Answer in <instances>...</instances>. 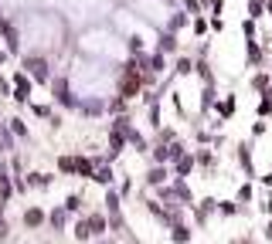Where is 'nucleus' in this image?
<instances>
[{
	"label": "nucleus",
	"mask_w": 272,
	"mask_h": 244,
	"mask_svg": "<svg viewBox=\"0 0 272 244\" xmlns=\"http://www.w3.org/2000/svg\"><path fill=\"white\" fill-rule=\"evenodd\" d=\"M24 71H27L31 82H38V85L51 82V71H48V61H45V58H24Z\"/></svg>",
	"instance_id": "obj_1"
},
{
	"label": "nucleus",
	"mask_w": 272,
	"mask_h": 244,
	"mask_svg": "<svg viewBox=\"0 0 272 244\" xmlns=\"http://www.w3.org/2000/svg\"><path fill=\"white\" fill-rule=\"evenodd\" d=\"M14 99L31 102V75H27V71H17V75H14Z\"/></svg>",
	"instance_id": "obj_2"
},
{
	"label": "nucleus",
	"mask_w": 272,
	"mask_h": 244,
	"mask_svg": "<svg viewBox=\"0 0 272 244\" xmlns=\"http://www.w3.org/2000/svg\"><path fill=\"white\" fill-rule=\"evenodd\" d=\"M55 102H58V105H68V109H75V105H79V99L68 92V82H65V78H58V82H55Z\"/></svg>",
	"instance_id": "obj_3"
},
{
	"label": "nucleus",
	"mask_w": 272,
	"mask_h": 244,
	"mask_svg": "<svg viewBox=\"0 0 272 244\" xmlns=\"http://www.w3.org/2000/svg\"><path fill=\"white\" fill-rule=\"evenodd\" d=\"M85 227H89L92 237H102L106 227H109V217H106V214H89V217H85Z\"/></svg>",
	"instance_id": "obj_4"
},
{
	"label": "nucleus",
	"mask_w": 272,
	"mask_h": 244,
	"mask_svg": "<svg viewBox=\"0 0 272 244\" xmlns=\"http://www.w3.org/2000/svg\"><path fill=\"white\" fill-rule=\"evenodd\" d=\"M170 241L174 244H191V227L174 217V224H170Z\"/></svg>",
	"instance_id": "obj_5"
},
{
	"label": "nucleus",
	"mask_w": 272,
	"mask_h": 244,
	"mask_svg": "<svg viewBox=\"0 0 272 244\" xmlns=\"http://www.w3.org/2000/svg\"><path fill=\"white\" fill-rule=\"evenodd\" d=\"M194 163H197V159H194L191 153H184L181 159H174V173H177V180H184V177H191V170H194Z\"/></svg>",
	"instance_id": "obj_6"
},
{
	"label": "nucleus",
	"mask_w": 272,
	"mask_h": 244,
	"mask_svg": "<svg viewBox=\"0 0 272 244\" xmlns=\"http://www.w3.org/2000/svg\"><path fill=\"white\" fill-rule=\"evenodd\" d=\"M167 167H163V163H153V167H150V173H147V183L150 187H163V183H167Z\"/></svg>",
	"instance_id": "obj_7"
},
{
	"label": "nucleus",
	"mask_w": 272,
	"mask_h": 244,
	"mask_svg": "<svg viewBox=\"0 0 272 244\" xmlns=\"http://www.w3.org/2000/svg\"><path fill=\"white\" fill-rule=\"evenodd\" d=\"M45 221H48V214L41 211V207H27V211H24V224H27V227H41Z\"/></svg>",
	"instance_id": "obj_8"
},
{
	"label": "nucleus",
	"mask_w": 272,
	"mask_h": 244,
	"mask_svg": "<svg viewBox=\"0 0 272 244\" xmlns=\"http://www.w3.org/2000/svg\"><path fill=\"white\" fill-rule=\"evenodd\" d=\"M235 99H231V95H228V99H221V102H215V112H218V119H231V115H235Z\"/></svg>",
	"instance_id": "obj_9"
},
{
	"label": "nucleus",
	"mask_w": 272,
	"mask_h": 244,
	"mask_svg": "<svg viewBox=\"0 0 272 244\" xmlns=\"http://www.w3.org/2000/svg\"><path fill=\"white\" fill-rule=\"evenodd\" d=\"M215 211H218V200H215V197H204L201 204L194 207V214H197V221H204L208 214H215Z\"/></svg>",
	"instance_id": "obj_10"
},
{
	"label": "nucleus",
	"mask_w": 272,
	"mask_h": 244,
	"mask_svg": "<svg viewBox=\"0 0 272 244\" xmlns=\"http://www.w3.org/2000/svg\"><path fill=\"white\" fill-rule=\"evenodd\" d=\"M27 187L48 190V187H51V177H48V173H38V170H31V173H27Z\"/></svg>",
	"instance_id": "obj_11"
},
{
	"label": "nucleus",
	"mask_w": 272,
	"mask_h": 244,
	"mask_svg": "<svg viewBox=\"0 0 272 244\" xmlns=\"http://www.w3.org/2000/svg\"><path fill=\"white\" fill-rule=\"evenodd\" d=\"M14 193V187H11V173H7V167L0 163V200H7Z\"/></svg>",
	"instance_id": "obj_12"
},
{
	"label": "nucleus",
	"mask_w": 272,
	"mask_h": 244,
	"mask_svg": "<svg viewBox=\"0 0 272 244\" xmlns=\"http://www.w3.org/2000/svg\"><path fill=\"white\" fill-rule=\"evenodd\" d=\"M92 180H95V183H102V187H113L116 173H113V170H109V167H99V170H95V177H92Z\"/></svg>",
	"instance_id": "obj_13"
},
{
	"label": "nucleus",
	"mask_w": 272,
	"mask_h": 244,
	"mask_svg": "<svg viewBox=\"0 0 272 244\" xmlns=\"http://www.w3.org/2000/svg\"><path fill=\"white\" fill-rule=\"evenodd\" d=\"M187 17H191L187 11H174V17H170V24H167V31H174V34H177V31L184 27V24H187Z\"/></svg>",
	"instance_id": "obj_14"
},
{
	"label": "nucleus",
	"mask_w": 272,
	"mask_h": 244,
	"mask_svg": "<svg viewBox=\"0 0 272 244\" xmlns=\"http://www.w3.org/2000/svg\"><path fill=\"white\" fill-rule=\"evenodd\" d=\"M48 221H51V227H55V231H65L68 211H65V207H58V211H51V217H48Z\"/></svg>",
	"instance_id": "obj_15"
},
{
	"label": "nucleus",
	"mask_w": 272,
	"mask_h": 244,
	"mask_svg": "<svg viewBox=\"0 0 272 244\" xmlns=\"http://www.w3.org/2000/svg\"><path fill=\"white\" fill-rule=\"evenodd\" d=\"M160 51H163V55H170V51H174V48H177V37H174V31H167V34H160Z\"/></svg>",
	"instance_id": "obj_16"
},
{
	"label": "nucleus",
	"mask_w": 272,
	"mask_h": 244,
	"mask_svg": "<svg viewBox=\"0 0 272 244\" xmlns=\"http://www.w3.org/2000/svg\"><path fill=\"white\" fill-rule=\"evenodd\" d=\"M215 85H204V92H201V109H215Z\"/></svg>",
	"instance_id": "obj_17"
},
{
	"label": "nucleus",
	"mask_w": 272,
	"mask_h": 244,
	"mask_svg": "<svg viewBox=\"0 0 272 244\" xmlns=\"http://www.w3.org/2000/svg\"><path fill=\"white\" fill-rule=\"evenodd\" d=\"M252 89H255V92H269V75H265V71L252 75Z\"/></svg>",
	"instance_id": "obj_18"
},
{
	"label": "nucleus",
	"mask_w": 272,
	"mask_h": 244,
	"mask_svg": "<svg viewBox=\"0 0 272 244\" xmlns=\"http://www.w3.org/2000/svg\"><path fill=\"white\" fill-rule=\"evenodd\" d=\"M262 14H265V0H249V17L252 21H259Z\"/></svg>",
	"instance_id": "obj_19"
},
{
	"label": "nucleus",
	"mask_w": 272,
	"mask_h": 244,
	"mask_svg": "<svg viewBox=\"0 0 272 244\" xmlns=\"http://www.w3.org/2000/svg\"><path fill=\"white\" fill-rule=\"evenodd\" d=\"M174 193H177V197H181L184 200V204H191V190H187V183H184V180H177V183H174Z\"/></svg>",
	"instance_id": "obj_20"
},
{
	"label": "nucleus",
	"mask_w": 272,
	"mask_h": 244,
	"mask_svg": "<svg viewBox=\"0 0 272 244\" xmlns=\"http://www.w3.org/2000/svg\"><path fill=\"white\" fill-rule=\"evenodd\" d=\"M245 55H249V65H255V61L262 58V51H259V45H255V41H245Z\"/></svg>",
	"instance_id": "obj_21"
},
{
	"label": "nucleus",
	"mask_w": 272,
	"mask_h": 244,
	"mask_svg": "<svg viewBox=\"0 0 272 244\" xmlns=\"http://www.w3.org/2000/svg\"><path fill=\"white\" fill-rule=\"evenodd\" d=\"M58 173H68V177H72V173H75V159H72V156H61V159H58Z\"/></svg>",
	"instance_id": "obj_22"
},
{
	"label": "nucleus",
	"mask_w": 272,
	"mask_h": 244,
	"mask_svg": "<svg viewBox=\"0 0 272 244\" xmlns=\"http://www.w3.org/2000/svg\"><path fill=\"white\" fill-rule=\"evenodd\" d=\"M184 11L191 14V17H197L204 11V0H184Z\"/></svg>",
	"instance_id": "obj_23"
},
{
	"label": "nucleus",
	"mask_w": 272,
	"mask_h": 244,
	"mask_svg": "<svg viewBox=\"0 0 272 244\" xmlns=\"http://www.w3.org/2000/svg\"><path fill=\"white\" fill-rule=\"evenodd\" d=\"M174 71H177V75H191L194 61H191V58H177V68H174Z\"/></svg>",
	"instance_id": "obj_24"
},
{
	"label": "nucleus",
	"mask_w": 272,
	"mask_h": 244,
	"mask_svg": "<svg viewBox=\"0 0 272 244\" xmlns=\"http://www.w3.org/2000/svg\"><path fill=\"white\" fill-rule=\"evenodd\" d=\"M61 207H65V211H82V197H79V193H68Z\"/></svg>",
	"instance_id": "obj_25"
},
{
	"label": "nucleus",
	"mask_w": 272,
	"mask_h": 244,
	"mask_svg": "<svg viewBox=\"0 0 272 244\" xmlns=\"http://www.w3.org/2000/svg\"><path fill=\"white\" fill-rule=\"evenodd\" d=\"M218 214H225V217H231V214H238V207L231 204V200H218Z\"/></svg>",
	"instance_id": "obj_26"
},
{
	"label": "nucleus",
	"mask_w": 272,
	"mask_h": 244,
	"mask_svg": "<svg viewBox=\"0 0 272 244\" xmlns=\"http://www.w3.org/2000/svg\"><path fill=\"white\" fill-rule=\"evenodd\" d=\"M191 27H194V34H197V37H201V34H208V21H204L201 14H197V17L191 21Z\"/></svg>",
	"instance_id": "obj_27"
},
{
	"label": "nucleus",
	"mask_w": 272,
	"mask_h": 244,
	"mask_svg": "<svg viewBox=\"0 0 272 244\" xmlns=\"http://www.w3.org/2000/svg\"><path fill=\"white\" fill-rule=\"evenodd\" d=\"M11 133H14V136H21V139H24V136H27V126H24L21 119H11Z\"/></svg>",
	"instance_id": "obj_28"
},
{
	"label": "nucleus",
	"mask_w": 272,
	"mask_h": 244,
	"mask_svg": "<svg viewBox=\"0 0 272 244\" xmlns=\"http://www.w3.org/2000/svg\"><path fill=\"white\" fill-rule=\"evenodd\" d=\"M126 45H129V51H133V55H140V51H143V37H140V34H133Z\"/></svg>",
	"instance_id": "obj_29"
},
{
	"label": "nucleus",
	"mask_w": 272,
	"mask_h": 244,
	"mask_svg": "<svg viewBox=\"0 0 272 244\" xmlns=\"http://www.w3.org/2000/svg\"><path fill=\"white\" fill-rule=\"evenodd\" d=\"M242 31H245V41H255V21H252V17L242 24Z\"/></svg>",
	"instance_id": "obj_30"
},
{
	"label": "nucleus",
	"mask_w": 272,
	"mask_h": 244,
	"mask_svg": "<svg viewBox=\"0 0 272 244\" xmlns=\"http://www.w3.org/2000/svg\"><path fill=\"white\" fill-rule=\"evenodd\" d=\"M75 237H79V241H89L92 234H89V227H85V221H79L75 224Z\"/></svg>",
	"instance_id": "obj_31"
},
{
	"label": "nucleus",
	"mask_w": 272,
	"mask_h": 244,
	"mask_svg": "<svg viewBox=\"0 0 272 244\" xmlns=\"http://www.w3.org/2000/svg\"><path fill=\"white\" fill-rule=\"evenodd\" d=\"M238 200H252V183H242L238 187Z\"/></svg>",
	"instance_id": "obj_32"
},
{
	"label": "nucleus",
	"mask_w": 272,
	"mask_h": 244,
	"mask_svg": "<svg viewBox=\"0 0 272 244\" xmlns=\"http://www.w3.org/2000/svg\"><path fill=\"white\" fill-rule=\"evenodd\" d=\"M197 163H201V167H211V163H215V156H211V153H197Z\"/></svg>",
	"instance_id": "obj_33"
},
{
	"label": "nucleus",
	"mask_w": 272,
	"mask_h": 244,
	"mask_svg": "<svg viewBox=\"0 0 272 244\" xmlns=\"http://www.w3.org/2000/svg\"><path fill=\"white\" fill-rule=\"evenodd\" d=\"M265 214H269V217H272V197L265 200Z\"/></svg>",
	"instance_id": "obj_34"
},
{
	"label": "nucleus",
	"mask_w": 272,
	"mask_h": 244,
	"mask_svg": "<svg viewBox=\"0 0 272 244\" xmlns=\"http://www.w3.org/2000/svg\"><path fill=\"white\" fill-rule=\"evenodd\" d=\"M265 237H269V241H272V224H265Z\"/></svg>",
	"instance_id": "obj_35"
},
{
	"label": "nucleus",
	"mask_w": 272,
	"mask_h": 244,
	"mask_svg": "<svg viewBox=\"0 0 272 244\" xmlns=\"http://www.w3.org/2000/svg\"><path fill=\"white\" fill-rule=\"evenodd\" d=\"M262 183H265V187H272V173H269V177H262Z\"/></svg>",
	"instance_id": "obj_36"
},
{
	"label": "nucleus",
	"mask_w": 272,
	"mask_h": 244,
	"mask_svg": "<svg viewBox=\"0 0 272 244\" xmlns=\"http://www.w3.org/2000/svg\"><path fill=\"white\" fill-rule=\"evenodd\" d=\"M0 85H7V82H4V75H0Z\"/></svg>",
	"instance_id": "obj_37"
},
{
	"label": "nucleus",
	"mask_w": 272,
	"mask_h": 244,
	"mask_svg": "<svg viewBox=\"0 0 272 244\" xmlns=\"http://www.w3.org/2000/svg\"><path fill=\"white\" fill-rule=\"evenodd\" d=\"M102 244H109V241H102Z\"/></svg>",
	"instance_id": "obj_38"
}]
</instances>
